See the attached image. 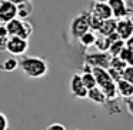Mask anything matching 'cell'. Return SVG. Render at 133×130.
I'll return each instance as SVG.
<instances>
[{
  "instance_id": "obj_12",
  "label": "cell",
  "mask_w": 133,
  "mask_h": 130,
  "mask_svg": "<svg viewBox=\"0 0 133 130\" xmlns=\"http://www.w3.org/2000/svg\"><path fill=\"white\" fill-rule=\"evenodd\" d=\"M17 6V17L22 20H26L33 15V3L32 0H24V2H19L16 3Z\"/></svg>"
},
{
  "instance_id": "obj_15",
  "label": "cell",
  "mask_w": 133,
  "mask_h": 130,
  "mask_svg": "<svg viewBox=\"0 0 133 130\" xmlns=\"http://www.w3.org/2000/svg\"><path fill=\"white\" fill-rule=\"evenodd\" d=\"M116 24H117V20L116 19H107V20H103L100 29H99V35L100 36H110L113 33H116Z\"/></svg>"
},
{
  "instance_id": "obj_10",
  "label": "cell",
  "mask_w": 133,
  "mask_h": 130,
  "mask_svg": "<svg viewBox=\"0 0 133 130\" xmlns=\"http://www.w3.org/2000/svg\"><path fill=\"white\" fill-rule=\"evenodd\" d=\"M90 13L97 16L102 20H107V19L113 17V13H112V9H110L109 3H97V2H93Z\"/></svg>"
},
{
  "instance_id": "obj_29",
  "label": "cell",
  "mask_w": 133,
  "mask_h": 130,
  "mask_svg": "<svg viewBox=\"0 0 133 130\" xmlns=\"http://www.w3.org/2000/svg\"><path fill=\"white\" fill-rule=\"evenodd\" d=\"M124 43H126V47H129V49L133 50V36H132V37H129L127 40H124Z\"/></svg>"
},
{
  "instance_id": "obj_14",
  "label": "cell",
  "mask_w": 133,
  "mask_h": 130,
  "mask_svg": "<svg viewBox=\"0 0 133 130\" xmlns=\"http://www.w3.org/2000/svg\"><path fill=\"white\" fill-rule=\"evenodd\" d=\"M116 86H117L119 96H122V97H124V99H129L133 96V84L129 83L127 80L120 79L119 81H116Z\"/></svg>"
},
{
  "instance_id": "obj_1",
  "label": "cell",
  "mask_w": 133,
  "mask_h": 130,
  "mask_svg": "<svg viewBox=\"0 0 133 130\" xmlns=\"http://www.w3.org/2000/svg\"><path fill=\"white\" fill-rule=\"evenodd\" d=\"M19 67L30 79L44 77L49 72L47 61L43 57H37V56H23L19 60Z\"/></svg>"
},
{
  "instance_id": "obj_21",
  "label": "cell",
  "mask_w": 133,
  "mask_h": 130,
  "mask_svg": "<svg viewBox=\"0 0 133 130\" xmlns=\"http://www.w3.org/2000/svg\"><path fill=\"white\" fill-rule=\"evenodd\" d=\"M33 30H35L33 29V24L27 20H23V27H22V30H20L19 37H23V39H26V40H29V37L33 35Z\"/></svg>"
},
{
  "instance_id": "obj_19",
  "label": "cell",
  "mask_w": 133,
  "mask_h": 130,
  "mask_svg": "<svg viewBox=\"0 0 133 130\" xmlns=\"http://www.w3.org/2000/svg\"><path fill=\"white\" fill-rule=\"evenodd\" d=\"M124 46H126L124 40H122V39H117V40L112 42V44H110V47H109V53H110L112 56H119L120 50L123 49Z\"/></svg>"
},
{
  "instance_id": "obj_6",
  "label": "cell",
  "mask_w": 133,
  "mask_h": 130,
  "mask_svg": "<svg viewBox=\"0 0 133 130\" xmlns=\"http://www.w3.org/2000/svg\"><path fill=\"white\" fill-rule=\"evenodd\" d=\"M69 86H70L72 94L75 96L76 99H86L87 97V92H89V90L86 89L83 80H82V76L79 74V73H75V74L72 76Z\"/></svg>"
},
{
  "instance_id": "obj_4",
  "label": "cell",
  "mask_w": 133,
  "mask_h": 130,
  "mask_svg": "<svg viewBox=\"0 0 133 130\" xmlns=\"http://www.w3.org/2000/svg\"><path fill=\"white\" fill-rule=\"evenodd\" d=\"M29 49V40L19 36H12L7 40V49L6 52L12 56H24V53Z\"/></svg>"
},
{
  "instance_id": "obj_3",
  "label": "cell",
  "mask_w": 133,
  "mask_h": 130,
  "mask_svg": "<svg viewBox=\"0 0 133 130\" xmlns=\"http://www.w3.org/2000/svg\"><path fill=\"white\" fill-rule=\"evenodd\" d=\"M112 54L109 52H96V53H87L84 56V63L92 67H103L109 69Z\"/></svg>"
},
{
  "instance_id": "obj_22",
  "label": "cell",
  "mask_w": 133,
  "mask_h": 130,
  "mask_svg": "<svg viewBox=\"0 0 133 130\" xmlns=\"http://www.w3.org/2000/svg\"><path fill=\"white\" fill-rule=\"evenodd\" d=\"M89 20H90V30H93V32H99V29H100L103 20L99 19L97 16L92 15V13H90V19H89Z\"/></svg>"
},
{
  "instance_id": "obj_25",
  "label": "cell",
  "mask_w": 133,
  "mask_h": 130,
  "mask_svg": "<svg viewBox=\"0 0 133 130\" xmlns=\"http://www.w3.org/2000/svg\"><path fill=\"white\" fill-rule=\"evenodd\" d=\"M46 130H66V127L62 123H53V124H50V126H47Z\"/></svg>"
},
{
  "instance_id": "obj_17",
  "label": "cell",
  "mask_w": 133,
  "mask_h": 130,
  "mask_svg": "<svg viewBox=\"0 0 133 130\" xmlns=\"http://www.w3.org/2000/svg\"><path fill=\"white\" fill-rule=\"evenodd\" d=\"M96 39H97L96 33L93 32V30H89V32H86L80 39H79V42H80V44L84 47V49H87V47H90V46H95Z\"/></svg>"
},
{
  "instance_id": "obj_31",
  "label": "cell",
  "mask_w": 133,
  "mask_h": 130,
  "mask_svg": "<svg viewBox=\"0 0 133 130\" xmlns=\"http://www.w3.org/2000/svg\"><path fill=\"white\" fill-rule=\"evenodd\" d=\"M15 3H19V2H24V0H13Z\"/></svg>"
},
{
  "instance_id": "obj_2",
  "label": "cell",
  "mask_w": 133,
  "mask_h": 130,
  "mask_svg": "<svg viewBox=\"0 0 133 130\" xmlns=\"http://www.w3.org/2000/svg\"><path fill=\"white\" fill-rule=\"evenodd\" d=\"M90 12H82L70 23V35L73 40H79L86 32L90 30Z\"/></svg>"
},
{
  "instance_id": "obj_30",
  "label": "cell",
  "mask_w": 133,
  "mask_h": 130,
  "mask_svg": "<svg viewBox=\"0 0 133 130\" xmlns=\"http://www.w3.org/2000/svg\"><path fill=\"white\" fill-rule=\"evenodd\" d=\"M93 2H97V3H107L109 0H93Z\"/></svg>"
},
{
  "instance_id": "obj_23",
  "label": "cell",
  "mask_w": 133,
  "mask_h": 130,
  "mask_svg": "<svg viewBox=\"0 0 133 130\" xmlns=\"http://www.w3.org/2000/svg\"><path fill=\"white\" fill-rule=\"evenodd\" d=\"M122 79L127 80L129 83L133 84V66H126L124 70L122 72Z\"/></svg>"
},
{
  "instance_id": "obj_13",
  "label": "cell",
  "mask_w": 133,
  "mask_h": 130,
  "mask_svg": "<svg viewBox=\"0 0 133 130\" xmlns=\"http://www.w3.org/2000/svg\"><path fill=\"white\" fill-rule=\"evenodd\" d=\"M87 99L92 100L93 103H96V104H106L107 103L106 94H104L103 90H102L99 86L93 87V89H90L89 92H87Z\"/></svg>"
},
{
  "instance_id": "obj_8",
  "label": "cell",
  "mask_w": 133,
  "mask_h": 130,
  "mask_svg": "<svg viewBox=\"0 0 133 130\" xmlns=\"http://www.w3.org/2000/svg\"><path fill=\"white\" fill-rule=\"evenodd\" d=\"M116 33L122 40H127L133 36V17H124L117 20L116 24Z\"/></svg>"
},
{
  "instance_id": "obj_9",
  "label": "cell",
  "mask_w": 133,
  "mask_h": 130,
  "mask_svg": "<svg viewBox=\"0 0 133 130\" xmlns=\"http://www.w3.org/2000/svg\"><path fill=\"white\" fill-rule=\"evenodd\" d=\"M19 67V60L7 52H0V70L2 72H15Z\"/></svg>"
},
{
  "instance_id": "obj_18",
  "label": "cell",
  "mask_w": 133,
  "mask_h": 130,
  "mask_svg": "<svg viewBox=\"0 0 133 130\" xmlns=\"http://www.w3.org/2000/svg\"><path fill=\"white\" fill-rule=\"evenodd\" d=\"M110 44H112V40H110L107 36H100V35H97V39H96L95 47L99 50V52H109Z\"/></svg>"
},
{
  "instance_id": "obj_20",
  "label": "cell",
  "mask_w": 133,
  "mask_h": 130,
  "mask_svg": "<svg viewBox=\"0 0 133 130\" xmlns=\"http://www.w3.org/2000/svg\"><path fill=\"white\" fill-rule=\"evenodd\" d=\"M126 66H127V63L124 60H122L119 56H112V60H110V69H115V70H117V72H123Z\"/></svg>"
},
{
  "instance_id": "obj_5",
  "label": "cell",
  "mask_w": 133,
  "mask_h": 130,
  "mask_svg": "<svg viewBox=\"0 0 133 130\" xmlns=\"http://www.w3.org/2000/svg\"><path fill=\"white\" fill-rule=\"evenodd\" d=\"M17 17V6L13 0H0V23L6 24L7 22Z\"/></svg>"
},
{
  "instance_id": "obj_7",
  "label": "cell",
  "mask_w": 133,
  "mask_h": 130,
  "mask_svg": "<svg viewBox=\"0 0 133 130\" xmlns=\"http://www.w3.org/2000/svg\"><path fill=\"white\" fill-rule=\"evenodd\" d=\"M107 3H109L110 9H112L113 19L120 20V19H124V17H129L130 16V10H129L126 0H109Z\"/></svg>"
},
{
  "instance_id": "obj_24",
  "label": "cell",
  "mask_w": 133,
  "mask_h": 130,
  "mask_svg": "<svg viewBox=\"0 0 133 130\" xmlns=\"http://www.w3.org/2000/svg\"><path fill=\"white\" fill-rule=\"evenodd\" d=\"M0 130H9V120L2 112H0Z\"/></svg>"
},
{
  "instance_id": "obj_27",
  "label": "cell",
  "mask_w": 133,
  "mask_h": 130,
  "mask_svg": "<svg viewBox=\"0 0 133 130\" xmlns=\"http://www.w3.org/2000/svg\"><path fill=\"white\" fill-rule=\"evenodd\" d=\"M0 37H9V32H7L4 23H0Z\"/></svg>"
},
{
  "instance_id": "obj_11",
  "label": "cell",
  "mask_w": 133,
  "mask_h": 130,
  "mask_svg": "<svg viewBox=\"0 0 133 130\" xmlns=\"http://www.w3.org/2000/svg\"><path fill=\"white\" fill-rule=\"evenodd\" d=\"M80 76H82V80H83V83H84V86H86L87 90H90V89H93V87L97 86L96 77H95V74H93V72H92V66H89V64L84 63L83 64V72H82Z\"/></svg>"
},
{
  "instance_id": "obj_26",
  "label": "cell",
  "mask_w": 133,
  "mask_h": 130,
  "mask_svg": "<svg viewBox=\"0 0 133 130\" xmlns=\"http://www.w3.org/2000/svg\"><path fill=\"white\" fill-rule=\"evenodd\" d=\"M9 37H0V52H6Z\"/></svg>"
},
{
  "instance_id": "obj_28",
  "label": "cell",
  "mask_w": 133,
  "mask_h": 130,
  "mask_svg": "<svg viewBox=\"0 0 133 130\" xmlns=\"http://www.w3.org/2000/svg\"><path fill=\"white\" fill-rule=\"evenodd\" d=\"M126 63H127V66H133V50L132 49H130V53H129V56H127Z\"/></svg>"
},
{
  "instance_id": "obj_16",
  "label": "cell",
  "mask_w": 133,
  "mask_h": 130,
  "mask_svg": "<svg viewBox=\"0 0 133 130\" xmlns=\"http://www.w3.org/2000/svg\"><path fill=\"white\" fill-rule=\"evenodd\" d=\"M22 27H23V20L19 17L13 19V20L7 22L6 23V29L7 32H9V37H12V36H19L20 35V30Z\"/></svg>"
}]
</instances>
